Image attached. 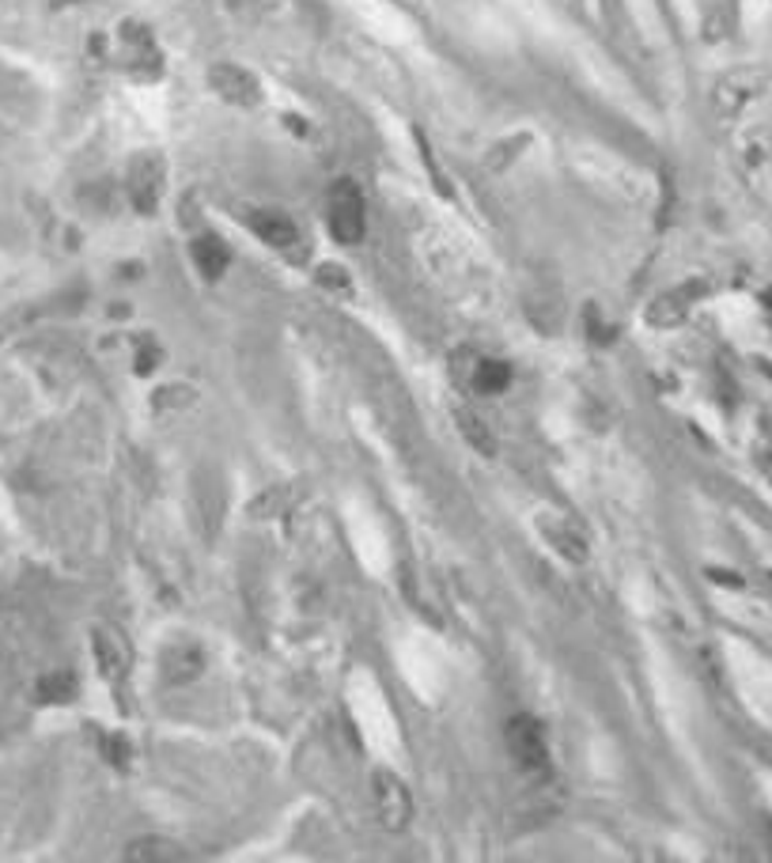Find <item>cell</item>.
<instances>
[{
  "instance_id": "2",
  "label": "cell",
  "mask_w": 772,
  "mask_h": 863,
  "mask_svg": "<svg viewBox=\"0 0 772 863\" xmlns=\"http://www.w3.org/2000/svg\"><path fill=\"white\" fill-rule=\"evenodd\" d=\"M507 750H512L515 766H519L527 777H549V743L546 731L534 716H512L504 727Z\"/></svg>"
},
{
  "instance_id": "1",
  "label": "cell",
  "mask_w": 772,
  "mask_h": 863,
  "mask_svg": "<svg viewBox=\"0 0 772 863\" xmlns=\"http://www.w3.org/2000/svg\"><path fill=\"white\" fill-rule=\"evenodd\" d=\"M326 228H330L334 243L356 246L367 232V205L364 194L352 178H338L326 197Z\"/></svg>"
},
{
  "instance_id": "8",
  "label": "cell",
  "mask_w": 772,
  "mask_h": 863,
  "mask_svg": "<svg viewBox=\"0 0 772 863\" xmlns=\"http://www.w3.org/2000/svg\"><path fill=\"white\" fill-rule=\"evenodd\" d=\"M458 429H463V435L470 440V447H478L481 455H492V451H496V440H492V432L484 429V421H478L473 413H466V409H458Z\"/></svg>"
},
{
  "instance_id": "7",
  "label": "cell",
  "mask_w": 772,
  "mask_h": 863,
  "mask_svg": "<svg viewBox=\"0 0 772 863\" xmlns=\"http://www.w3.org/2000/svg\"><path fill=\"white\" fill-rule=\"evenodd\" d=\"M126 860H144V863L163 860V863H175V860H186V852H183V844H175V841H163V837H144V841L129 844Z\"/></svg>"
},
{
  "instance_id": "9",
  "label": "cell",
  "mask_w": 772,
  "mask_h": 863,
  "mask_svg": "<svg viewBox=\"0 0 772 863\" xmlns=\"http://www.w3.org/2000/svg\"><path fill=\"white\" fill-rule=\"evenodd\" d=\"M69 686H72L69 674H57V678H46V681H43V697L49 701V693H69Z\"/></svg>"
},
{
  "instance_id": "6",
  "label": "cell",
  "mask_w": 772,
  "mask_h": 863,
  "mask_svg": "<svg viewBox=\"0 0 772 863\" xmlns=\"http://www.w3.org/2000/svg\"><path fill=\"white\" fill-rule=\"evenodd\" d=\"M254 232H258L269 246H277V250H289L292 243H300V228H295L289 217H281V212L258 217L254 220Z\"/></svg>"
},
{
  "instance_id": "4",
  "label": "cell",
  "mask_w": 772,
  "mask_h": 863,
  "mask_svg": "<svg viewBox=\"0 0 772 863\" xmlns=\"http://www.w3.org/2000/svg\"><path fill=\"white\" fill-rule=\"evenodd\" d=\"M375 810H379L383 826L401 829L413 815V800H409V788L401 784L394 772H375Z\"/></svg>"
},
{
  "instance_id": "5",
  "label": "cell",
  "mask_w": 772,
  "mask_h": 863,
  "mask_svg": "<svg viewBox=\"0 0 772 863\" xmlns=\"http://www.w3.org/2000/svg\"><path fill=\"white\" fill-rule=\"evenodd\" d=\"M194 261H197V269H201L204 277H224L227 273V266H232V250H227L224 243L217 240V235H201V240L194 243Z\"/></svg>"
},
{
  "instance_id": "3",
  "label": "cell",
  "mask_w": 772,
  "mask_h": 863,
  "mask_svg": "<svg viewBox=\"0 0 772 863\" xmlns=\"http://www.w3.org/2000/svg\"><path fill=\"white\" fill-rule=\"evenodd\" d=\"M455 372L463 375L466 383H470V390L478 394H504L507 386H512V368L504 364V360L496 357H484L478 349H463L455 357Z\"/></svg>"
}]
</instances>
